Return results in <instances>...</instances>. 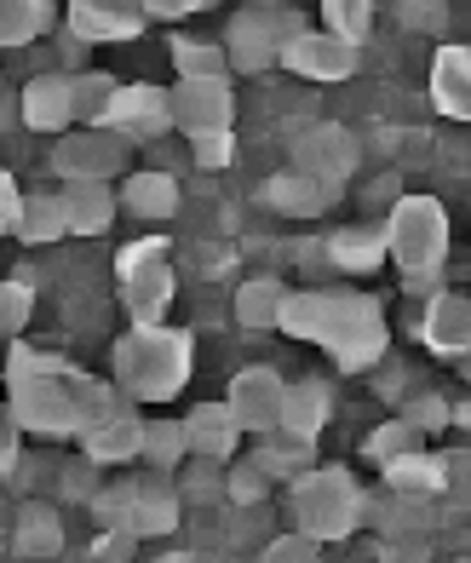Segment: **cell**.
Wrapping results in <instances>:
<instances>
[{
  "label": "cell",
  "instance_id": "1",
  "mask_svg": "<svg viewBox=\"0 0 471 563\" xmlns=\"http://www.w3.org/2000/svg\"><path fill=\"white\" fill-rule=\"evenodd\" d=\"M282 334L322 345L339 368H374L385 345H391V328L380 299L369 294H351V288H299L282 311Z\"/></svg>",
  "mask_w": 471,
  "mask_h": 563
},
{
  "label": "cell",
  "instance_id": "2",
  "mask_svg": "<svg viewBox=\"0 0 471 563\" xmlns=\"http://www.w3.org/2000/svg\"><path fill=\"white\" fill-rule=\"evenodd\" d=\"M190 334L185 328H167V322H133L127 334L116 340V386L133 397V402H173L178 391H185L190 379Z\"/></svg>",
  "mask_w": 471,
  "mask_h": 563
},
{
  "label": "cell",
  "instance_id": "3",
  "mask_svg": "<svg viewBox=\"0 0 471 563\" xmlns=\"http://www.w3.org/2000/svg\"><path fill=\"white\" fill-rule=\"evenodd\" d=\"M391 260L403 271L408 294H437V271L449 260V213L437 196H397V208L385 219Z\"/></svg>",
  "mask_w": 471,
  "mask_h": 563
},
{
  "label": "cell",
  "instance_id": "4",
  "mask_svg": "<svg viewBox=\"0 0 471 563\" xmlns=\"http://www.w3.org/2000/svg\"><path fill=\"white\" fill-rule=\"evenodd\" d=\"M287 511L317 541H351L369 523V495H362V483L346 466H310L287 483Z\"/></svg>",
  "mask_w": 471,
  "mask_h": 563
},
{
  "label": "cell",
  "instance_id": "5",
  "mask_svg": "<svg viewBox=\"0 0 471 563\" xmlns=\"http://www.w3.org/2000/svg\"><path fill=\"white\" fill-rule=\"evenodd\" d=\"M12 391V415L23 420V431L35 438H81V397H75V368H41V374H23L7 379Z\"/></svg>",
  "mask_w": 471,
  "mask_h": 563
},
{
  "label": "cell",
  "instance_id": "6",
  "mask_svg": "<svg viewBox=\"0 0 471 563\" xmlns=\"http://www.w3.org/2000/svg\"><path fill=\"white\" fill-rule=\"evenodd\" d=\"M310 30L305 12L294 7H253L248 12H236L230 18V30H224V53H230V69H242V75H259V69H271L282 64V46L287 41H299Z\"/></svg>",
  "mask_w": 471,
  "mask_h": 563
},
{
  "label": "cell",
  "instance_id": "7",
  "mask_svg": "<svg viewBox=\"0 0 471 563\" xmlns=\"http://www.w3.org/2000/svg\"><path fill=\"white\" fill-rule=\"evenodd\" d=\"M116 282H121V305L133 322H162L167 305H173V260H167V242L162 236H144L133 247H121L116 260Z\"/></svg>",
  "mask_w": 471,
  "mask_h": 563
},
{
  "label": "cell",
  "instance_id": "8",
  "mask_svg": "<svg viewBox=\"0 0 471 563\" xmlns=\"http://www.w3.org/2000/svg\"><path fill=\"white\" fill-rule=\"evenodd\" d=\"M127 150H133V139L116 126H69L52 144V173L64 185H110L127 173Z\"/></svg>",
  "mask_w": 471,
  "mask_h": 563
},
{
  "label": "cell",
  "instance_id": "9",
  "mask_svg": "<svg viewBox=\"0 0 471 563\" xmlns=\"http://www.w3.org/2000/svg\"><path fill=\"white\" fill-rule=\"evenodd\" d=\"M167 98H173V126L178 133H207V126L236 121L230 75H178V87H167Z\"/></svg>",
  "mask_w": 471,
  "mask_h": 563
},
{
  "label": "cell",
  "instance_id": "10",
  "mask_svg": "<svg viewBox=\"0 0 471 563\" xmlns=\"http://www.w3.org/2000/svg\"><path fill=\"white\" fill-rule=\"evenodd\" d=\"M178 506L185 495L167 483V472H144V477H127V529L139 534V541H155V534H173L178 529Z\"/></svg>",
  "mask_w": 471,
  "mask_h": 563
},
{
  "label": "cell",
  "instance_id": "11",
  "mask_svg": "<svg viewBox=\"0 0 471 563\" xmlns=\"http://www.w3.org/2000/svg\"><path fill=\"white\" fill-rule=\"evenodd\" d=\"M282 64L305 81H346V75H357V41L333 30H305L299 41L282 46Z\"/></svg>",
  "mask_w": 471,
  "mask_h": 563
},
{
  "label": "cell",
  "instance_id": "12",
  "mask_svg": "<svg viewBox=\"0 0 471 563\" xmlns=\"http://www.w3.org/2000/svg\"><path fill=\"white\" fill-rule=\"evenodd\" d=\"M18 115L35 133H69L75 126V75L69 69H41L18 92Z\"/></svg>",
  "mask_w": 471,
  "mask_h": 563
},
{
  "label": "cell",
  "instance_id": "13",
  "mask_svg": "<svg viewBox=\"0 0 471 563\" xmlns=\"http://www.w3.org/2000/svg\"><path fill=\"white\" fill-rule=\"evenodd\" d=\"M294 167L310 173V178H328V185H346V178L357 173V139L333 121L305 126V133L294 139Z\"/></svg>",
  "mask_w": 471,
  "mask_h": 563
},
{
  "label": "cell",
  "instance_id": "14",
  "mask_svg": "<svg viewBox=\"0 0 471 563\" xmlns=\"http://www.w3.org/2000/svg\"><path fill=\"white\" fill-rule=\"evenodd\" d=\"M230 408H236V420H242L253 438L259 431H271V426H282V402H287V379L276 374V368H265V363H253V368H242L230 379V397H224Z\"/></svg>",
  "mask_w": 471,
  "mask_h": 563
},
{
  "label": "cell",
  "instance_id": "15",
  "mask_svg": "<svg viewBox=\"0 0 471 563\" xmlns=\"http://www.w3.org/2000/svg\"><path fill=\"white\" fill-rule=\"evenodd\" d=\"M64 23H69L75 35H87L92 46H103V41L144 35L150 12H144V0H69V18Z\"/></svg>",
  "mask_w": 471,
  "mask_h": 563
},
{
  "label": "cell",
  "instance_id": "16",
  "mask_svg": "<svg viewBox=\"0 0 471 563\" xmlns=\"http://www.w3.org/2000/svg\"><path fill=\"white\" fill-rule=\"evenodd\" d=\"M110 126H116V133H127L133 144L162 139L167 126H173V98H167V87H150V81L121 87V92H116V115H110Z\"/></svg>",
  "mask_w": 471,
  "mask_h": 563
},
{
  "label": "cell",
  "instance_id": "17",
  "mask_svg": "<svg viewBox=\"0 0 471 563\" xmlns=\"http://www.w3.org/2000/svg\"><path fill=\"white\" fill-rule=\"evenodd\" d=\"M322 260H328L339 276H374V271L391 260V236H385V224H346V230H328Z\"/></svg>",
  "mask_w": 471,
  "mask_h": 563
},
{
  "label": "cell",
  "instance_id": "18",
  "mask_svg": "<svg viewBox=\"0 0 471 563\" xmlns=\"http://www.w3.org/2000/svg\"><path fill=\"white\" fill-rule=\"evenodd\" d=\"M81 454H92L98 466H127L144 460V420L133 415V402H121L116 415H103L98 426L81 431Z\"/></svg>",
  "mask_w": 471,
  "mask_h": 563
},
{
  "label": "cell",
  "instance_id": "19",
  "mask_svg": "<svg viewBox=\"0 0 471 563\" xmlns=\"http://www.w3.org/2000/svg\"><path fill=\"white\" fill-rule=\"evenodd\" d=\"M265 201H271L276 213H287V219H322L333 201H339V185H328V178H310V173H299V167H287V173L265 178Z\"/></svg>",
  "mask_w": 471,
  "mask_h": 563
},
{
  "label": "cell",
  "instance_id": "20",
  "mask_svg": "<svg viewBox=\"0 0 471 563\" xmlns=\"http://www.w3.org/2000/svg\"><path fill=\"white\" fill-rule=\"evenodd\" d=\"M185 426H190V454H196V460H236V449H242V438H248V426L236 420L230 402H201V408H190Z\"/></svg>",
  "mask_w": 471,
  "mask_h": 563
},
{
  "label": "cell",
  "instance_id": "21",
  "mask_svg": "<svg viewBox=\"0 0 471 563\" xmlns=\"http://www.w3.org/2000/svg\"><path fill=\"white\" fill-rule=\"evenodd\" d=\"M420 340L437 356H465L471 351V299L465 294H431L426 317H420Z\"/></svg>",
  "mask_w": 471,
  "mask_h": 563
},
{
  "label": "cell",
  "instance_id": "22",
  "mask_svg": "<svg viewBox=\"0 0 471 563\" xmlns=\"http://www.w3.org/2000/svg\"><path fill=\"white\" fill-rule=\"evenodd\" d=\"M431 104L449 121H471V46H437L431 58Z\"/></svg>",
  "mask_w": 471,
  "mask_h": 563
},
{
  "label": "cell",
  "instance_id": "23",
  "mask_svg": "<svg viewBox=\"0 0 471 563\" xmlns=\"http://www.w3.org/2000/svg\"><path fill=\"white\" fill-rule=\"evenodd\" d=\"M253 460H259L271 477L294 483L299 472H310V460H317V438H305V431H294V426H271V431H259Z\"/></svg>",
  "mask_w": 471,
  "mask_h": 563
},
{
  "label": "cell",
  "instance_id": "24",
  "mask_svg": "<svg viewBox=\"0 0 471 563\" xmlns=\"http://www.w3.org/2000/svg\"><path fill=\"white\" fill-rule=\"evenodd\" d=\"M385 489H397V495H449V466H442V454H426V449H414V454H397V460H385Z\"/></svg>",
  "mask_w": 471,
  "mask_h": 563
},
{
  "label": "cell",
  "instance_id": "25",
  "mask_svg": "<svg viewBox=\"0 0 471 563\" xmlns=\"http://www.w3.org/2000/svg\"><path fill=\"white\" fill-rule=\"evenodd\" d=\"M121 208L133 219H173L178 213V178L150 167V173H127L121 185Z\"/></svg>",
  "mask_w": 471,
  "mask_h": 563
},
{
  "label": "cell",
  "instance_id": "26",
  "mask_svg": "<svg viewBox=\"0 0 471 563\" xmlns=\"http://www.w3.org/2000/svg\"><path fill=\"white\" fill-rule=\"evenodd\" d=\"M294 288H287L282 276H248L242 288H236V322L242 328H282V311Z\"/></svg>",
  "mask_w": 471,
  "mask_h": 563
},
{
  "label": "cell",
  "instance_id": "27",
  "mask_svg": "<svg viewBox=\"0 0 471 563\" xmlns=\"http://www.w3.org/2000/svg\"><path fill=\"white\" fill-rule=\"evenodd\" d=\"M64 208H69V236H103L116 224L121 196L110 185H64Z\"/></svg>",
  "mask_w": 471,
  "mask_h": 563
},
{
  "label": "cell",
  "instance_id": "28",
  "mask_svg": "<svg viewBox=\"0 0 471 563\" xmlns=\"http://www.w3.org/2000/svg\"><path fill=\"white\" fill-rule=\"evenodd\" d=\"M333 415V391L322 386L317 374H305V379H287V402H282V426H294L305 431V438H322V426Z\"/></svg>",
  "mask_w": 471,
  "mask_h": 563
},
{
  "label": "cell",
  "instance_id": "29",
  "mask_svg": "<svg viewBox=\"0 0 471 563\" xmlns=\"http://www.w3.org/2000/svg\"><path fill=\"white\" fill-rule=\"evenodd\" d=\"M64 552V523L58 511L30 500L18 511V529H12V558H58Z\"/></svg>",
  "mask_w": 471,
  "mask_h": 563
},
{
  "label": "cell",
  "instance_id": "30",
  "mask_svg": "<svg viewBox=\"0 0 471 563\" xmlns=\"http://www.w3.org/2000/svg\"><path fill=\"white\" fill-rule=\"evenodd\" d=\"M52 23H58L52 0H0V46H30Z\"/></svg>",
  "mask_w": 471,
  "mask_h": 563
},
{
  "label": "cell",
  "instance_id": "31",
  "mask_svg": "<svg viewBox=\"0 0 471 563\" xmlns=\"http://www.w3.org/2000/svg\"><path fill=\"white\" fill-rule=\"evenodd\" d=\"M185 454H190V426L185 420H167V415L144 420V466L178 472V466H185Z\"/></svg>",
  "mask_w": 471,
  "mask_h": 563
},
{
  "label": "cell",
  "instance_id": "32",
  "mask_svg": "<svg viewBox=\"0 0 471 563\" xmlns=\"http://www.w3.org/2000/svg\"><path fill=\"white\" fill-rule=\"evenodd\" d=\"M116 92H121V81H116V75H103V69H81V75H75V126H110Z\"/></svg>",
  "mask_w": 471,
  "mask_h": 563
},
{
  "label": "cell",
  "instance_id": "33",
  "mask_svg": "<svg viewBox=\"0 0 471 563\" xmlns=\"http://www.w3.org/2000/svg\"><path fill=\"white\" fill-rule=\"evenodd\" d=\"M69 236V208H64V190H35L23 201V224H18V242H58Z\"/></svg>",
  "mask_w": 471,
  "mask_h": 563
},
{
  "label": "cell",
  "instance_id": "34",
  "mask_svg": "<svg viewBox=\"0 0 471 563\" xmlns=\"http://www.w3.org/2000/svg\"><path fill=\"white\" fill-rule=\"evenodd\" d=\"M30 311H35V282H30V271H12L7 282H0V328H7L12 340H23Z\"/></svg>",
  "mask_w": 471,
  "mask_h": 563
},
{
  "label": "cell",
  "instance_id": "35",
  "mask_svg": "<svg viewBox=\"0 0 471 563\" xmlns=\"http://www.w3.org/2000/svg\"><path fill=\"white\" fill-rule=\"evenodd\" d=\"M322 30L346 35V41H369L374 30V0H322Z\"/></svg>",
  "mask_w": 471,
  "mask_h": 563
},
{
  "label": "cell",
  "instance_id": "36",
  "mask_svg": "<svg viewBox=\"0 0 471 563\" xmlns=\"http://www.w3.org/2000/svg\"><path fill=\"white\" fill-rule=\"evenodd\" d=\"M173 69L178 75H230L224 41H173Z\"/></svg>",
  "mask_w": 471,
  "mask_h": 563
},
{
  "label": "cell",
  "instance_id": "37",
  "mask_svg": "<svg viewBox=\"0 0 471 563\" xmlns=\"http://www.w3.org/2000/svg\"><path fill=\"white\" fill-rule=\"evenodd\" d=\"M420 443H426V431L414 426L408 415H397V420H385L374 438H369V460H380V466H385V460H397V454H414Z\"/></svg>",
  "mask_w": 471,
  "mask_h": 563
},
{
  "label": "cell",
  "instance_id": "38",
  "mask_svg": "<svg viewBox=\"0 0 471 563\" xmlns=\"http://www.w3.org/2000/svg\"><path fill=\"white\" fill-rule=\"evenodd\" d=\"M271 472L259 466V460H242V466H230V477H224V495H230V506H265V495H271Z\"/></svg>",
  "mask_w": 471,
  "mask_h": 563
},
{
  "label": "cell",
  "instance_id": "39",
  "mask_svg": "<svg viewBox=\"0 0 471 563\" xmlns=\"http://www.w3.org/2000/svg\"><path fill=\"white\" fill-rule=\"evenodd\" d=\"M190 156H196V167H207V173L230 167V162H236V139H230V126H207V133H190Z\"/></svg>",
  "mask_w": 471,
  "mask_h": 563
},
{
  "label": "cell",
  "instance_id": "40",
  "mask_svg": "<svg viewBox=\"0 0 471 563\" xmlns=\"http://www.w3.org/2000/svg\"><path fill=\"white\" fill-rule=\"evenodd\" d=\"M322 547H328V541H317L310 529L294 523V534H276V541H265V552H259V558H271V563H310V558H322Z\"/></svg>",
  "mask_w": 471,
  "mask_h": 563
},
{
  "label": "cell",
  "instance_id": "41",
  "mask_svg": "<svg viewBox=\"0 0 471 563\" xmlns=\"http://www.w3.org/2000/svg\"><path fill=\"white\" fill-rule=\"evenodd\" d=\"M403 415H408L414 426H420L426 438H431V431H442V426H454V408L442 402V397H431V391H426V397H414V402L403 408Z\"/></svg>",
  "mask_w": 471,
  "mask_h": 563
},
{
  "label": "cell",
  "instance_id": "42",
  "mask_svg": "<svg viewBox=\"0 0 471 563\" xmlns=\"http://www.w3.org/2000/svg\"><path fill=\"white\" fill-rule=\"evenodd\" d=\"M64 495L69 500H92L98 495V460L92 454H81L75 466H64Z\"/></svg>",
  "mask_w": 471,
  "mask_h": 563
},
{
  "label": "cell",
  "instance_id": "43",
  "mask_svg": "<svg viewBox=\"0 0 471 563\" xmlns=\"http://www.w3.org/2000/svg\"><path fill=\"white\" fill-rule=\"evenodd\" d=\"M23 201H30V196L18 190V178H0V224H7L12 236H18V224H23Z\"/></svg>",
  "mask_w": 471,
  "mask_h": 563
},
{
  "label": "cell",
  "instance_id": "44",
  "mask_svg": "<svg viewBox=\"0 0 471 563\" xmlns=\"http://www.w3.org/2000/svg\"><path fill=\"white\" fill-rule=\"evenodd\" d=\"M133 547H139L133 529H103L92 541V558H133Z\"/></svg>",
  "mask_w": 471,
  "mask_h": 563
},
{
  "label": "cell",
  "instance_id": "45",
  "mask_svg": "<svg viewBox=\"0 0 471 563\" xmlns=\"http://www.w3.org/2000/svg\"><path fill=\"white\" fill-rule=\"evenodd\" d=\"M403 18L414 30H437L442 23V0H403Z\"/></svg>",
  "mask_w": 471,
  "mask_h": 563
},
{
  "label": "cell",
  "instance_id": "46",
  "mask_svg": "<svg viewBox=\"0 0 471 563\" xmlns=\"http://www.w3.org/2000/svg\"><path fill=\"white\" fill-rule=\"evenodd\" d=\"M442 466H449V495H465L471 489V449L442 454Z\"/></svg>",
  "mask_w": 471,
  "mask_h": 563
},
{
  "label": "cell",
  "instance_id": "47",
  "mask_svg": "<svg viewBox=\"0 0 471 563\" xmlns=\"http://www.w3.org/2000/svg\"><path fill=\"white\" fill-rule=\"evenodd\" d=\"M87 46H92V41H87V35H75L69 23H64V35H58V58L69 64V75H81V58H87Z\"/></svg>",
  "mask_w": 471,
  "mask_h": 563
},
{
  "label": "cell",
  "instance_id": "48",
  "mask_svg": "<svg viewBox=\"0 0 471 563\" xmlns=\"http://www.w3.org/2000/svg\"><path fill=\"white\" fill-rule=\"evenodd\" d=\"M201 7H213V0H144V12L150 18H190Z\"/></svg>",
  "mask_w": 471,
  "mask_h": 563
},
{
  "label": "cell",
  "instance_id": "49",
  "mask_svg": "<svg viewBox=\"0 0 471 563\" xmlns=\"http://www.w3.org/2000/svg\"><path fill=\"white\" fill-rule=\"evenodd\" d=\"M454 426H465V431H471V402H460V408H454Z\"/></svg>",
  "mask_w": 471,
  "mask_h": 563
},
{
  "label": "cell",
  "instance_id": "50",
  "mask_svg": "<svg viewBox=\"0 0 471 563\" xmlns=\"http://www.w3.org/2000/svg\"><path fill=\"white\" fill-rule=\"evenodd\" d=\"M460 363H465V379H471V351H465V356H460Z\"/></svg>",
  "mask_w": 471,
  "mask_h": 563
},
{
  "label": "cell",
  "instance_id": "51",
  "mask_svg": "<svg viewBox=\"0 0 471 563\" xmlns=\"http://www.w3.org/2000/svg\"><path fill=\"white\" fill-rule=\"evenodd\" d=\"M259 7H276V0H259Z\"/></svg>",
  "mask_w": 471,
  "mask_h": 563
}]
</instances>
